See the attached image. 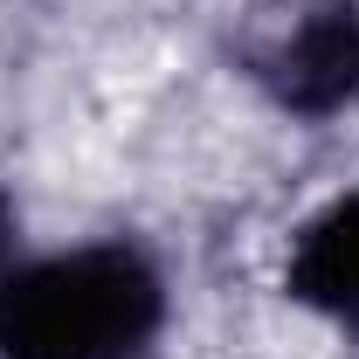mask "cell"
<instances>
[{
  "instance_id": "1",
  "label": "cell",
  "mask_w": 359,
  "mask_h": 359,
  "mask_svg": "<svg viewBox=\"0 0 359 359\" xmlns=\"http://www.w3.org/2000/svg\"><path fill=\"white\" fill-rule=\"evenodd\" d=\"M173 325V276L138 235L21 249L0 283V359H152Z\"/></svg>"
},
{
  "instance_id": "2",
  "label": "cell",
  "mask_w": 359,
  "mask_h": 359,
  "mask_svg": "<svg viewBox=\"0 0 359 359\" xmlns=\"http://www.w3.org/2000/svg\"><path fill=\"white\" fill-rule=\"evenodd\" d=\"M242 76L276 118L325 132L359 111V0H290L242 42Z\"/></svg>"
},
{
  "instance_id": "3",
  "label": "cell",
  "mask_w": 359,
  "mask_h": 359,
  "mask_svg": "<svg viewBox=\"0 0 359 359\" xmlns=\"http://www.w3.org/2000/svg\"><path fill=\"white\" fill-rule=\"evenodd\" d=\"M276 283L304 318L359 339V187L325 194L311 215L283 235Z\"/></svg>"
},
{
  "instance_id": "4",
  "label": "cell",
  "mask_w": 359,
  "mask_h": 359,
  "mask_svg": "<svg viewBox=\"0 0 359 359\" xmlns=\"http://www.w3.org/2000/svg\"><path fill=\"white\" fill-rule=\"evenodd\" d=\"M21 249H28V235H21V208H14V194H0V283H7V269L21 263Z\"/></svg>"
}]
</instances>
